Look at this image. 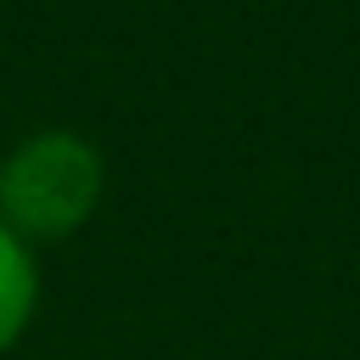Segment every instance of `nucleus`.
I'll use <instances>...</instances> for the list:
<instances>
[{
    "label": "nucleus",
    "instance_id": "2",
    "mask_svg": "<svg viewBox=\"0 0 360 360\" xmlns=\"http://www.w3.org/2000/svg\"><path fill=\"white\" fill-rule=\"evenodd\" d=\"M34 309H39V259L17 231L0 225V354L22 343Z\"/></svg>",
    "mask_w": 360,
    "mask_h": 360
},
{
    "label": "nucleus",
    "instance_id": "1",
    "mask_svg": "<svg viewBox=\"0 0 360 360\" xmlns=\"http://www.w3.org/2000/svg\"><path fill=\"white\" fill-rule=\"evenodd\" d=\"M107 191V163L96 141L73 129H34L0 158V225L28 248L73 236Z\"/></svg>",
    "mask_w": 360,
    "mask_h": 360
}]
</instances>
